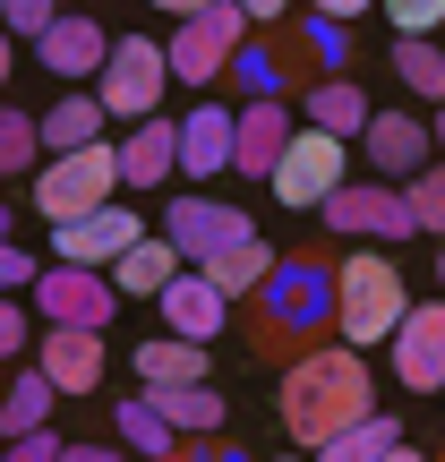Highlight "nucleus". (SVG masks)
I'll list each match as a JSON object with an SVG mask.
<instances>
[{
	"instance_id": "obj_1",
	"label": "nucleus",
	"mask_w": 445,
	"mask_h": 462,
	"mask_svg": "<svg viewBox=\"0 0 445 462\" xmlns=\"http://www.w3.org/2000/svg\"><path fill=\"white\" fill-rule=\"evenodd\" d=\"M377 411V368H368V351L351 343H309L292 351V377H283V437H292V454H317L334 429H351V420Z\"/></svg>"
},
{
	"instance_id": "obj_2",
	"label": "nucleus",
	"mask_w": 445,
	"mask_h": 462,
	"mask_svg": "<svg viewBox=\"0 0 445 462\" xmlns=\"http://www.w3.org/2000/svg\"><path fill=\"white\" fill-rule=\"evenodd\" d=\"M248 309H257V343L265 351H309L334 326V265L326 257H283Z\"/></svg>"
},
{
	"instance_id": "obj_3",
	"label": "nucleus",
	"mask_w": 445,
	"mask_h": 462,
	"mask_svg": "<svg viewBox=\"0 0 445 462\" xmlns=\"http://www.w3.org/2000/svg\"><path fill=\"white\" fill-rule=\"evenodd\" d=\"M403 265L385 257V248H351L343 265H334V334H343L351 351H377V343H394V326H403Z\"/></svg>"
},
{
	"instance_id": "obj_4",
	"label": "nucleus",
	"mask_w": 445,
	"mask_h": 462,
	"mask_svg": "<svg viewBox=\"0 0 445 462\" xmlns=\"http://www.w3.org/2000/svg\"><path fill=\"white\" fill-rule=\"evenodd\" d=\"M248 9L240 0H206L198 17H181V26L163 34V60H172V86H198V95H215L223 86V69H231V51L248 43Z\"/></svg>"
},
{
	"instance_id": "obj_5",
	"label": "nucleus",
	"mask_w": 445,
	"mask_h": 462,
	"mask_svg": "<svg viewBox=\"0 0 445 462\" xmlns=\"http://www.w3.org/2000/svg\"><path fill=\"white\" fill-rule=\"evenodd\" d=\"M26 198H34V215H43L51 231L78 223V215H95V206H112L120 198V146L95 137V146H78V154H51V163L34 171Z\"/></svg>"
},
{
	"instance_id": "obj_6",
	"label": "nucleus",
	"mask_w": 445,
	"mask_h": 462,
	"mask_svg": "<svg viewBox=\"0 0 445 462\" xmlns=\"http://www.w3.org/2000/svg\"><path fill=\"white\" fill-rule=\"evenodd\" d=\"M172 95V60L154 34H112V60L95 69V103L112 120H154Z\"/></svg>"
},
{
	"instance_id": "obj_7",
	"label": "nucleus",
	"mask_w": 445,
	"mask_h": 462,
	"mask_svg": "<svg viewBox=\"0 0 445 462\" xmlns=\"http://www.w3.org/2000/svg\"><path fill=\"white\" fill-rule=\"evenodd\" d=\"M343 180H351V146L300 120V129H292V146H283V163H274V180H265V189H274V198L292 206V215H317V206H326V198H334Z\"/></svg>"
},
{
	"instance_id": "obj_8",
	"label": "nucleus",
	"mask_w": 445,
	"mask_h": 462,
	"mask_svg": "<svg viewBox=\"0 0 445 462\" xmlns=\"http://www.w3.org/2000/svg\"><path fill=\"white\" fill-rule=\"evenodd\" d=\"M34 309H43V326H86V334H103V326L120 317V291H112L103 265H43V274H34Z\"/></svg>"
},
{
	"instance_id": "obj_9",
	"label": "nucleus",
	"mask_w": 445,
	"mask_h": 462,
	"mask_svg": "<svg viewBox=\"0 0 445 462\" xmlns=\"http://www.w3.org/2000/svg\"><path fill=\"white\" fill-rule=\"evenodd\" d=\"M248 223L240 206H223V198H206V189H181V198L163 206V240L181 248V265H215L231 240H248Z\"/></svg>"
},
{
	"instance_id": "obj_10",
	"label": "nucleus",
	"mask_w": 445,
	"mask_h": 462,
	"mask_svg": "<svg viewBox=\"0 0 445 462\" xmlns=\"http://www.w3.org/2000/svg\"><path fill=\"white\" fill-rule=\"evenodd\" d=\"M146 240V223H137V206H95V215H78V223H60L51 231V265H103V274H112L120 257H129V248Z\"/></svg>"
},
{
	"instance_id": "obj_11",
	"label": "nucleus",
	"mask_w": 445,
	"mask_h": 462,
	"mask_svg": "<svg viewBox=\"0 0 445 462\" xmlns=\"http://www.w3.org/2000/svg\"><path fill=\"white\" fill-rule=\"evenodd\" d=\"M34 60H43L51 78H69V86H95V69L112 60V26H103L95 9H60L34 34Z\"/></svg>"
},
{
	"instance_id": "obj_12",
	"label": "nucleus",
	"mask_w": 445,
	"mask_h": 462,
	"mask_svg": "<svg viewBox=\"0 0 445 462\" xmlns=\"http://www.w3.org/2000/svg\"><path fill=\"white\" fill-rule=\"evenodd\" d=\"M360 163L377 171V180H412V171H429L437 163V137H429V120L420 112H368V129H360Z\"/></svg>"
},
{
	"instance_id": "obj_13",
	"label": "nucleus",
	"mask_w": 445,
	"mask_h": 462,
	"mask_svg": "<svg viewBox=\"0 0 445 462\" xmlns=\"http://www.w3.org/2000/svg\"><path fill=\"white\" fill-rule=\"evenodd\" d=\"M326 231H368V240H420L412 231V206H403V189L394 180H343L326 206Z\"/></svg>"
},
{
	"instance_id": "obj_14",
	"label": "nucleus",
	"mask_w": 445,
	"mask_h": 462,
	"mask_svg": "<svg viewBox=\"0 0 445 462\" xmlns=\"http://www.w3.org/2000/svg\"><path fill=\"white\" fill-rule=\"evenodd\" d=\"M385 351H394V377L412 385V394H437L445 385V300H412Z\"/></svg>"
},
{
	"instance_id": "obj_15",
	"label": "nucleus",
	"mask_w": 445,
	"mask_h": 462,
	"mask_svg": "<svg viewBox=\"0 0 445 462\" xmlns=\"http://www.w3.org/2000/svg\"><path fill=\"white\" fill-rule=\"evenodd\" d=\"M283 146H292V103H283V95L231 112V171H240V180H274Z\"/></svg>"
},
{
	"instance_id": "obj_16",
	"label": "nucleus",
	"mask_w": 445,
	"mask_h": 462,
	"mask_svg": "<svg viewBox=\"0 0 445 462\" xmlns=\"http://www.w3.org/2000/svg\"><path fill=\"white\" fill-rule=\"evenodd\" d=\"M26 360L51 377V394H95L103 368H112V360H103V334H86V326H43Z\"/></svg>"
},
{
	"instance_id": "obj_17",
	"label": "nucleus",
	"mask_w": 445,
	"mask_h": 462,
	"mask_svg": "<svg viewBox=\"0 0 445 462\" xmlns=\"http://www.w3.org/2000/svg\"><path fill=\"white\" fill-rule=\"evenodd\" d=\"M172 171H181V120H129V137H120V189H163Z\"/></svg>"
},
{
	"instance_id": "obj_18",
	"label": "nucleus",
	"mask_w": 445,
	"mask_h": 462,
	"mask_svg": "<svg viewBox=\"0 0 445 462\" xmlns=\"http://www.w3.org/2000/svg\"><path fill=\"white\" fill-rule=\"evenodd\" d=\"M154 309H163V334H181V343H215V334H223V317H231V300L198 274V265H181V282H172Z\"/></svg>"
},
{
	"instance_id": "obj_19",
	"label": "nucleus",
	"mask_w": 445,
	"mask_h": 462,
	"mask_svg": "<svg viewBox=\"0 0 445 462\" xmlns=\"http://www.w3.org/2000/svg\"><path fill=\"white\" fill-rule=\"evenodd\" d=\"M181 171L189 180H223L231 171V103H189L181 112Z\"/></svg>"
},
{
	"instance_id": "obj_20",
	"label": "nucleus",
	"mask_w": 445,
	"mask_h": 462,
	"mask_svg": "<svg viewBox=\"0 0 445 462\" xmlns=\"http://www.w3.org/2000/svg\"><path fill=\"white\" fill-rule=\"evenodd\" d=\"M300 112H309V129L343 137V146H360V129H368V95H360V78H309V86H300Z\"/></svg>"
},
{
	"instance_id": "obj_21",
	"label": "nucleus",
	"mask_w": 445,
	"mask_h": 462,
	"mask_svg": "<svg viewBox=\"0 0 445 462\" xmlns=\"http://www.w3.org/2000/svg\"><path fill=\"white\" fill-rule=\"evenodd\" d=\"M172 282H181V248H172L163 231H146V240L112 265V291H120V300H163Z\"/></svg>"
},
{
	"instance_id": "obj_22",
	"label": "nucleus",
	"mask_w": 445,
	"mask_h": 462,
	"mask_svg": "<svg viewBox=\"0 0 445 462\" xmlns=\"http://www.w3.org/2000/svg\"><path fill=\"white\" fill-rule=\"evenodd\" d=\"M129 368L146 377V394H163V385H206V343H181V334H146Z\"/></svg>"
},
{
	"instance_id": "obj_23",
	"label": "nucleus",
	"mask_w": 445,
	"mask_h": 462,
	"mask_svg": "<svg viewBox=\"0 0 445 462\" xmlns=\"http://www.w3.org/2000/svg\"><path fill=\"white\" fill-rule=\"evenodd\" d=\"M274 265H283V257H274V248L257 240V231H248V240H231V248H223L215 265H198V274L215 282L223 300H257V291H265V274H274Z\"/></svg>"
},
{
	"instance_id": "obj_24",
	"label": "nucleus",
	"mask_w": 445,
	"mask_h": 462,
	"mask_svg": "<svg viewBox=\"0 0 445 462\" xmlns=\"http://www.w3.org/2000/svg\"><path fill=\"white\" fill-rule=\"evenodd\" d=\"M51 402H60V394H51V377H43V368H34V360H17V377L0 385V437L51 429Z\"/></svg>"
},
{
	"instance_id": "obj_25",
	"label": "nucleus",
	"mask_w": 445,
	"mask_h": 462,
	"mask_svg": "<svg viewBox=\"0 0 445 462\" xmlns=\"http://www.w3.org/2000/svg\"><path fill=\"white\" fill-rule=\"evenodd\" d=\"M103 120H112V112H103L95 95H60L34 129H43V154H78V146H95V137H103Z\"/></svg>"
},
{
	"instance_id": "obj_26",
	"label": "nucleus",
	"mask_w": 445,
	"mask_h": 462,
	"mask_svg": "<svg viewBox=\"0 0 445 462\" xmlns=\"http://www.w3.org/2000/svg\"><path fill=\"white\" fill-rule=\"evenodd\" d=\"M403 446V420H385V411H368V420H351V429H334L326 446H317L309 462H385Z\"/></svg>"
},
{
	"instance_id": "obj_27",
	"label": "nucleus",
	"mask_w": 445,
	"mask_h": 462,
	"mask_svg": "<svg viewBox=\"0 0 445 462\" xmlns=\"http://www.w3.org/2000/svg\"><path fill=\"white\" fill-rule=\"evenodd\" d=\"M146 402L172 420V437H223V394L215 385H163V394H146Z\"/></svg>"
},
{
	"instance_id": "obj_28",
	"label": "nucleus",
	"mask_w": 445,
	"mask_h": 462,
	"mask_svg": "<svg viewBox=\"0 0 445 462\" xmlns=\"http://www.w3.org/2000/svg\"><path fill=\"white\" fill-rule=\"evenodd\" d=\"M112 429H120V446H129V454H146V462H163L172 446H181V437H172V420L154 411L146 394H129V402H120V411H112Z\"/></svg>"
},
{
	"instance_id": "obj_29",
	"label": "nucleus",
	"mask_w": 445,
	"mask_h": 462,
	"mask_svg": "<svg viewBox=\"0 0 445 462\" xmlns=\"http://www.w3.org/2000/svg\"><path fill=\"white\" fill-rule=\"evenodd\" d=\"M394 78L412 86V95L445 103V43H437V34H403V43H394Z\"/></svg>"
},
{
	"instance_id": "obj_30",
	"label": "nucleus",
	"mask_w": 445,
	"mask_h": 462,
	"mask_svg": "<svg viewBox=\"0 0 445 462\" xmlns=\"http://www.w3.org/2000/svg\"><path fill=\"white\" fill-rule=\"evenodd\" d=\"M292 43H300V60H309L317 78H343V60H351V26H334V17H317V9L300 17Z\"/></svg>"
},
{
	"instance_id": "obj_31",
	"label": "nucleus",
	"mask_w": 445,
	"mask_h": 462,
	"mask_svg": "<svg viewBox=\"0 0 445 462\" xmlns=\"http://www.w3.org/2000/svg\"><path fill=\"white\" fill-rule=\"evenodd\" d=\"M17 171H43V129L17 103H0V180H17Z\"/></svg>"
},
{
	"instance_id": "obj_32",
	"label": "nucleus",
	"mask_w": 445,
	"mask_h": 462,
	"mask_svg": "<svg viewBox=\"0 0 445 462\" xmlns=\"http://www.w3.org/2000/svg\"><path fill=\"white\" fill-rule=\"evenodd\" d=\"M403 206H412V231H420V240H429V231L445 240V154H437L429 171H412V180H403Z\"/></svg>"
},
{
	"instance_id": "obj_33",
	"label": "nucleus",
	"mask_w": 445,
	"mask_h": 462,
	"mask_svg": "<svg viewBox=\"0 0 445 462\" xmlns=\"http://www.w3.org/2000/svg\"><path fill=\"white\" fill-rule=\"evenodd\" d=\"M34 351V326H26V300H0V368H17Z\"/></svg>"
},
{
	"instance_id": "obj_34",
	"label": "nucleus",
	"mask_w": 445,
	"mask_h": 462,
	"mask_svg": "<svg viewBox=\"0 0 445 462\" xmlns=\"http://www.w3.org/2000/svg\"><path fill=\"white\" fill-rule=\"evenodd\" d=\"M403 34H445V0H377Z\"/></svg>"
},
{
	"instance_id": "obj_35",
	"label": "nucleus",
	"mask_w": 445,
	"mask_h": 462,
	"mask_svg": "<svg viewBox=\"0 0 445 462\" xmlns=\"http://www.w3.org/2000/svg\"><path fill=\"white\" fill-rule=\"evenodd\" d=\"M51 17H60V0H0V26L9 34H43Z\"/></svg>"
},
{
	"instance_id": "obj_36",
	"label": "nucleus",
	"mask_w": 445,
	"mask_h": 462,
	"mask_svg": "<svg viewBox=\"0 0 445 462\" xmlns=\"http://www.w3.org/2000/svg\"><path fill=\"white\" fill-rule=\"evenodd\" d=\"M34 274H43V265H34V257H26V248H17V240H0V300L34 291Z\"/></svg>"
},
{
	"instance_id": "obj_37",
	"label": "nucleus",
	"mask_w": 445,
	"mask_h": 462,
	"mask_svg": "<svg viewBox=\"0 0 445 462\" xmlns=\"http://www.w3.org/2000/svg\"><path fill=\"white\" fill-rule=\"evenodd\" d=\"M60 446H69L60 429H26L17 446H0V462H60Z\"/></svg>"
},
{
	"instance_id": "obj_38",
	"label": "nucleus",
	"mask_w": 445,
	"mask_h": 462,
	"mask_svg": "<svg viewBox=\"0 0 445 462\" xmlns=\"http://www.w3.org/2000/svg\"><path fill=\"white\" fill-rule=\"evenodd\" d=\"M309 9H317V17H334V26H351V17H368L377 0H309Z\"/></svg>"
},
{
	"instance_id": "obj_39",
	"label": "nucleus",
	"mask_w": 445,
	"mask_h": 462,
	"mask_svg": "<svg viewBox=\"0 0 445 462\" xmlns=\"http://www.w3.org/2000/svg\"><path fill=\"white\" fill-rule=\"evenodd\" d=\"M248 9V26H283V17H292V0H240Z\"/></svg>"
},
{
	"instance_id": "obj_40",
	"label": "nucleus",
	"mask_w": 445,
	"mask_h": 462,
	"mask_svg": "<svg viewBox=\"0 0 445 462\" xmlns=\"http://www.w3.org/2000/svg\"><path fill=\"white\" fill-rule=\"evenodd\" d=\"M60 462H120V446H86V437H69Z\"/></svg>"
},
{
	"instance_id": "obj_41",
	"label": "nucleus",
	"mask_w": 445,
	"mask_h": 462,
	"mask_svg": "<svg viewBox=\"0 0 445 462\" xmlns=\"http://www.w3.org/2000/svg\"><path fill=\"white\" fill-rule=\"evenodd\" d=\"M9 69H17V34L0 26V95H9Z\"/></svg>"
},
{
	"instance_id": "obj_42",
	"label": "nucleus",
	"mask_w": 445,
	"mask_h": 462,
	"mask_svg": "<svg viewBox=\"0 0 445 462\" xmlns=\"http://www.w3.org/2000/svg\"><path fill=\"white\" fill-rule=\"evenodd\" d=\"M146 9H154V17H198L206 0H146Z\"/></svg>"
},
{
	"instance_id": "obj_43",
	"label": "nucleus",
	"mask_w": 445,
	"mask_h": 462,
	"mask_svg": "<svg viewBox=\"0 0 445 462\" xmlns=\"http://www.w3.org/2000/svg\"><path fill=\"white\" fill-rule=\"evenodd\" d=\"M385 462H437V454H429V446H412V437H403V446L385 454Z\"/></svg>"
},
{
	"instance_id": "obj_44",
	"label": "nucleus",
	"mask_w": 445,
	"mask_h": 462,
	"mask_svg": "<svg viewBox=\"0 0 445 462\" xmlns=\"http://www.w3.org/2000/svg\"><path fill=\"white\" fill-rule=\"evenodd\" d=\"M429 137H437V154H445V103H437V120H429Z\"/></svg>"
},
{
	"instance_id": "obj_45",
	"label": "nucleus",
	"mask_w": 445,
	"mask_h": 462,
	"mask_svg": "<svg viewBox=\"0 0 445 462\" xmlns=\"http://www.w3.org/2000/svg\"><path fill=\"white\" fill-rule=\"evenodd\" d=\"M437 291H445V240H437Z\"/></svg>"
},
{
	"instance_id": "obj_46",
	"label": "nucleus",
	"mask_w": 445,
	"mask_h": 462,
	"mask_svg": "<svg viewBox=\"0 0 445 462\" xmlns=\"http://www.w3.org/2000/svg\"><path fill=\"white\" fill-rule=\"evenodd\" d=\"M9 231H17V223H9V206H0V240H9Z\"/></svg>"
},
{
	"instance_id": "obj_47",
	"label": "nucleus",
	"mask_w": 445,
	"mask_h": 462,
	"mask_svg": "<svg viewBox=\"0 0 445 462\" xmlns=\"http://www.w3.org/2000/svg\"><path fill=\"white\" fill-rule=\"evenodd\" d=\"M274 462H309V454H274Z\"/></svg>"
},
{
	"instance_id": "obj_48",
	"label": "nucleus",
	"mask_w": 445,
	"mask_h": 462,
	"mask_svg": "<svg viewBox=\"0 0 445 462\" xmlns=\"http://www.w3.org/2000/svg\"><path fill=\"white\" fill-rule=\"evenodd\" d=\"M437 43H445V34H437Z\"/></svg>"
},
{
	"instance_id": "obj_49",
	"label": "nucleus",
	"mask_w": 445,
	"mask_h": 462,
	"mask_svg": "<svg viewBox=\"0 0 445 462\" xmlns=\"http://www.w3.org/2000/svg\"><path fill=\"white\" fill-rule=\"evenodd\" d=\"M437 462H445V454H437Z\"/></svg>"
}]
</instances>
